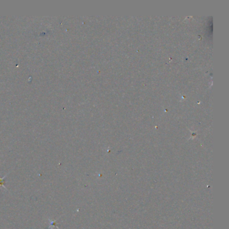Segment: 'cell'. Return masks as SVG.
<instances>
[{
    "label": "cell",
    "instance_id": "2",
    "mask_svg": "<svg viewBox=\"0 0 229 229\" xmlns=\"http://www.w3.org/2000/svg\"><path fill=\"white\" fill-rule=\"evenodd\" d=\"M48 220H49V222H50V227H51L52 228L57 227L58 229H59V227L57 226V225H56V224H57V223H56V222H57V219H56V220H51V219H49Z\"/></svg>",
    "mask_w": 229,
    "mask_h": 229
},
{
    "label": "cell",
    "instance_id": "1",
    "mask_svg": "<svg viewBox=\"0 0 229 229\" xmlns=\"http://www.w3.org/2000/svg\"><path fill=\"white\" fill-rule=\"evenodd\" d=\"M7 177V175H6L5 176H3V177H0V188L1 187H3V188H4L5 189H7L6 187L4 185H5V181H4V179Z\"/></svg>",
    "mask_w": 229,
    "mask_h": 229
}]
</instances>
